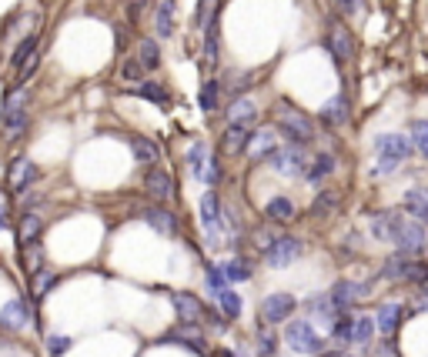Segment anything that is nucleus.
<instances>
[{"instance_id":"nucleus-1","label":"nucleus","mask_w":428,"mask_h":357,"mask_svg":"<svg viewBox=\"0 0 428 357\" xmlns=\"http://www.w3.org/2000/svg\"><path fill=\"white\" fill-rule=\"evenodd\" d=\"M278 131L288 137V144L305 147V144L315 140V120L308 117L305 110H298V107H291L281 101V104H278Z\"/></svg>"},{"instance_id":"nucleus-2","label":"nucleus","mask_w":428,"mask_h":357,"mask_svg":"<svg viewBox=\"0 0 428 357\" xmlns=\"http://www.w3.org/2000/svg\"><path fill=\"white\" fill-rule=\"evenodd\" d=\"M392 244H395V251H398V254H408V257H418V254H425V251H428L425 224L412 221V217H401V210H395Z\"/></svg>"},{"instance_id":"nucleus-3","label":"nucleus","mask_w":428,"mask_h":357,"mask_svg":"<svg viewBox=\"0 0 428 357\" xmlns=\"http://www.w3.org/2000/svg\"><path fill=\"white\" fill-rule=\"evenodd\" d=\"M382 277L392 284H422L428 281V264L418 261V257H408V254H388L382 264Z\"/></svg>"},{"instance_id":"nucleus-4","label":"nucleus","mask_w":428,"mask_h":357,"mask_svg":"<svg viewBox=\"0 0 428 357\" xmlns=\"http://www.w3.org/2000/svg\"><path fill=\"white\" fill-rule=\"evenodd\" d=\"M0 131L7 140H17V137L27 131V90L17 87L14 94H7L3 101V114H0Z\"/></svg>"},{"instance_id":"nucleus-5","label":"nucleus","mask_w":428,"mask_h":357,"mask_svg":"<svg viewBox=\"0 0 428 357\" xmlns=\"http://www.w3.org/2000/svg\"><path fill=\"white\" fill-rule=\"evenodd\" d=\"M285 344H288L294 354H321L324 341L318 337V330L311 321H291L285 328Z\"/></svg>"},{"instance_id":"nucleus-6","label":"nucleus","mask_w":428,"mask_h":357,"mask_svg":"<svg viewBox=\"0 0 428 357\" xmlns=\"http://www.w3.org/2000/svg\"><path fill=\"white\" fill-rule=\"evenodd\" d=\"M268 167L285 174V177H301L308 174V157L305 147H294V144H285V147H275L268 154Z\"/></svg>"},{"instance_id":"nucleus-7","label":"nucleus","mask_w":428,"mask_h":357,"mask_svg":"<svg viewBox=\"0 0 428 357\" xmlns=\"http://www.w3.org/2000/svg\"><path fill=\"white\" fill-rule=\"evenodd\" d=\"M201 227L211 240V247H217L221 244V227H224V207H221V197H217L214 187L201 197Z\"/></svg>"},{"instance_id":"nucleus-8","label":"nucleus","mask_w":428,"mask_h":357,"mask_svg":"<svg viewBox=\"0 0 428 357\" xmlns=\"http://www.w3.org/2000/svg\"><path fill=\"white\" fill-rule=\"evenodd\" d=\"M375 154H378L382 161H392V164H405L415 154V144H412V137L382 134V137H375Z\"/></svg>"},{"instance_id":"nucleus-9","label":"nucleus","mask_w":428,"mask_h":357,"mask_svg":"<svg viewBox=\"0 0 428 357\" xmlns=\"http://www.w3.org/2000/svg\"><path fill=\"white\" fill-rule=\"evenodd\" d=\"M294 307H298V300L294 294H268V298L261 300V321L271 328V324H285L294 317Z\"/></svg>"},{"instance_id":"nucleus-10","label":"nucleus","mask_w":428,"mask_h":357,"mask_svg":"<svg viewBox=\"0 0 428 357\" xmlns=\"http://www.w3.org/2000/svg\"><path fill=\"white\" fill-rule=\"evenodd\" d=\"M368 294H371V281L358 284V281H338L331 291H328V298H331V304H335L338 314H348V307L352 304H358V300H365Z\"/></svg>"},{"instance_id":"nucleus-11","label":"nucleus","mask_w":428,"mask_h":357,"mask_svg":"<svg viewBox=\"0 0 428 357\" xmlns=\"http://www.w3.org/2000/svg\"><path fill=\"white\" fill-rule=\"evenodd\" d=\"M301 251H305V244L298 238H291V234H281V238H275V244L268 247V264L271 268H288L291 261H298L301 257Z\"/></svg>"},{"instance_id":"nucleus-12","label":"nucleus","mask_w":428,"mask_h":357,"mask_svg":"<svg viewBox=\"0 0 428 357\" xmlns=\"http://www.w3.org/2000/svg\"><path fill=\"white\" fill-rule=\"evenodd\" d=\"M144 191L151 201L157 204H168L171 197H174V177H171L164 167H151L148 174H144Z\"/></svg>"},{"instance_id":"nucleus-13","label":"nucleus","mask_w":428,"mask_h":357,"mask_svg":"<svg viewBox=\"0 0 428 357\" xmlns=\"http://www.w3.org/2000/svg\"><path fill=\"white\" fill-rule=\"evenodd\" d=\"M31 324V307H27V300L24 298H14L3 304V311H0V328L3 330H24Z\"/></svg>"},{"instance_id":"nucleus-14","label":"nucleus","mask_w":428,"mask_h":357,"mask_svg":"<svg viewBox=\"0 0 428 357\" xmlns=\"http://www.w3.org/2000/svg\"><path fill=\"white\" fill-rule=\"evenodd\" d=\"M328 50H331V57H335L338 64H345V60L352 57V50H355L352 30L345 27V24H338V20L328 27Z\"/></svg>"},{"instance_id":"nucleus-15","label":"nucleus","mask_w":428,"mask_h":357,"mask_svg":"<svg viewBox=\"0 0 428 357\" xmlns=\"http://www.w3.org/2000/svg\"><path fill=\"white\" fill-rule=\"evenodd\" d=\"M174 311H178V317H181V324H187V328H198L201 321H204V307H201V300L194 298V294H174Z\"/></svg>"},{"instance_id":"nucleus-16","label":"nucleus","mask_w":428,"mask_h":357,"mask_svg":"<svg viewBox=\"0 0 428 357\" xmlns=\"http://www.w3.org/2000/svg\"><path fill=\"white\" fill-rule=\"evenodd\" d=\"M37 177H41V170H37V164H34L31 157H17L14 164H10V187L17 194H24Z\"/></svg>"},{"instance_id":"nucleus-17","label":"nucleus","mask_w":428,"mask_h":357,"mask_svg":"<svg viewBox=\"0 0 428 357\" xmlns=\"http://www.w3.org/2000/svg\"><path fill=\"white\" fill-rule=\"evenodd\" d=\"M401 321H405V307H401V304H378L375 328L382 330L385 337H395V330L401 328Z\"/></svg>"},{"instance_id":"nucleus-18","label":"nucleus","mask_w":428,"mask_h":357,"mask_svg":"<svg viewBox=\"0 0 428 357\" xmlns=\"http://www.w3.org/2000/svg\"><path fill=\"white\" fill-rule=\"evenodd\" d=\"M401 210L418 224H428V187H412L401 197Z\"/></svg>"},{"instance_id":"nucleus-19","label":"nucleus","mask_w":428,"mask_h":357,"mask_svg":"<svg viewBox=\"0 0 428 357\" xmlns=\"http://www.w3.org/2000/svg\"><path fill=\"white\" fill-rule=\"evenodd\" d=\"M164 341H168V344H181V347H191V351H194V354H201V357L211 354V351H208V341H204L194 328H187V324H181L178 330L164 334Z\"/></svg>"},{"instance_id":"nucleus-20","label":"nucleus","mask_w":428,"mask_h":357,"mask_svg":"<svg viewBox=\"0 0 428 357\" xmlns=\"http://www.w3.org/2000/svg\"><path fill=\"white\" fill-rule=\"evenodd\" d=\"M348 117H352V110H348V97H345V94H335L331 101H324V104H321V120H324V124H331V127L348 124Z\"/></svg>"},{"instance_id":"nucleus-21","label":"nucleus","mask_w":428,"mask_h":357,"mask_svg":"<svg viewBox=\"0 0 428 357\" xmlns=\"http://www.w3.org/2000/svg\"><path fill=\"white\" fill-rule=\"evenodd\" d=\"M264 217L275 224H288L298 217V207H294V201L291 197H285V194H278V197H271L268 204H264Z\"/></svg>"},{"instance_id":"nucleus-22","label":"nucleus","mask_w":428,"mask_h":357,"mask_svg":"<svg viewBox=\"0 0 428 357\" xmlns=\"http://www.w3.org/2000/svg\"><path fill=\"white\" fill-rule=\"evenodd\" d=\"M131 154H134V161L144 164L148 170L157 167V161H161V147L154 144L151 137H131Z\"/></svg>"},{"instance_id":"nucleus-23","label":"nucleus","mask_w":428,"mask_h":357,"mask_svg":"<svg viewBox=\"0 0 428 357\" xmlns=\"http://www.w3.org/2000/svg\"><path fill=\"white\" fill-rule=\"evenodd\" d=\"M141 217H144V221L151 224L154 231H161V234H178V217H174V214H171L168 207H161V204H154V207H148L144 210V214H141Z\"/></svg>"},{"instance_id":"nucleus-24","label":"nucleus","mask_w":428,"mask_h":357,"mask_svg":"<svg viewBox=\"0 0 428 357\" xmlns=\"http://www.w3.org/2000/svg\"><path fill=\"white\" fill-rule=\"evenodd\" d=\"M251 127L248 124H231L228 131H224V140H221V147L228 150V154H241V150H248V144H251Z\"/></svg>"},{"instance_id":"nucleus-25","label":"nucleus","mask_w":428,"mask_h":357,"mask_svg":"<svg viewBox=\"0 0 428 357\" xmlns=\"http://www.w3.org/2000/svg\"><path fill=\"white\" fill-rule=\"evenodd\" d=\"M278 147V140H275V131H255L251 134V144H248V157L251 161H268V154Z\"/></svg>"},{"instance_id":"nucleus-26","label":"nucleus","mask_w":428,"mask_h":357,"mask_svg":"<svg viewBox=\"0 0 428 357\" xmlns=\"http://www.w3.org/2000/svg\"><path fill=\"white\" fill-rule=\"evenodd\" d=\"M392 227H395V210H375L371 221H368L371 238L382 240V244H392Z\"/></svg>"},{"instance_id":"nucleus-27","label":"nucleus","mask_w":428,"mask_h":357,"mask_svg":"<svg viewBox=\"0 0 428 357\" xmlns=\"http://www.w3.org/2000/svg\"><path fill=\"white\" fill-rule=\"evenodd\" d=\"M335 167H338V161H335V154H328V150H321L318 157L308 164V180L311 184H321L324 177H331L335 174Z\"/></svg>"},{"instance_id":"nucleus-28","label":"nucleus","mask_w":428,"mask_h":357,"mask_svg":"<svg viewBox=\"0 0 428 357\" xmlns=\"http://www.w3.org/2000/svg\"><path fill=\"white\" fill-rule=\"evenodd\" d=\"M217 307H221V314L228 317V321H238L241 317V311H245V300H241V294L238 291H231V287H224L221 294H217Z\"/></svg>"},{"instance_id":"nucleus-29","label":"nucleus","mask_w":428,"mask_h":357,"mask_svg":"<svg viewBox=\"0 0 428 357\" xmlns=\"http://www.w3.org/2000/svg\"><path fill=\"white\" fill-rule=\"evenodd\" d=\"M308 314L311 317H321L324 324H335V317H338V311H335V304H331V298L328 294H315V298H308Z\"/></svg>"},{"instance_id":"nucleus-30","label":"nucleus","mask_w":428,"mask_h":357,"mask_svg":"<svg viewBox=\"0 0 428 357\" xmlns=\"http://www.w3.org/2000/svg\"><path fill=\"white\" fill-rule=\"evenodd\" d=\"M41 231H44V221H41V214H34V210H27L24 217H20V247L24 244H34V240H41Z\"/></svg>"},{"instance_id":"nucleus-31","label":"nucleus","mask_w":428,"mask_h":357,"mask_svg":"<svg viewBox=\"0 0 428 357\" xmlns=\"http://www.w3.org/2000/svg\"><path fill=\"white\" fill-rule=\"evenodd\" d=\"M134 94H138V97H144V101H151V104H157V107H171L168 87H161L157 80H144V84H138V87H134Z\"/></svg>"},{"instance_id":"nucleus-32","label":"nucleus","mask_w":428,"mask_h":357,"mask_svg":"<svg viewBox=\"0 0 428 357\" xmlns=\"http://www.w3.org/2000/svg\"><path fill=\"white\" fill-rule=\"evenodd\" d=\"M224 274H228V284H245L255 277V264L248 261V257H231L228 264H224Z\"/></svg>"},{"instance_id":"nucleus-33","label":"nucleus","mask_w":428,"mask_h":357,"mask_svg":"<svg viewBox=\"0 0 428 357\" xmlns=\"http://www.w3.org/2000/svg\"><path fill=\"white\" fill-rule=\"evenodd\" d=\"M20 257H24V268H27V274H41L44 270V247H41V240H34V244H24L20 247Z\"/></svg>"},{"instance_id":"nucleus-34","label":"nucleus","mask_w":428,"mask_h":357,"mask_svg":"<svg viewBox=\"0 0 428 357\" xmlns=\"http://www.w3.org/2000/svg\"><path fill=\"white\" fill-rule=\"evenodd\" d=\"M255 351L258 357H275L278 354V334L268 324H261L258 334H255Z\"/></svg>"},{"instance_id":"nucleus-35","label":"nucleus","mask_w":428,"mask_h":357,"mask_svg":"<svg viewBox=\"0 0 428 357\" xmlns=\"http://www.w3.org/2000/svg\"><path fill=\"white\" fill-rule=\"evenodd\" d=\"M338 207V191H318L315 194V204H311V217H331Z\"/></svg>"},{"instance_id":"nucleus-36","label":"nucleus","mask_w":428,"mask_h":357,"mask_svg":"<svg viewBox=\"0 0 428 357\" xmlns=\"http://www.w3.org/2000/svg\"><path fill=\"white\" fill-rule=\"evenodd\" d=\"M138 60L144 71H154L157 64H161V47H157V41H151V37H144L138 44Z\"/></svg>"},{"instance_id":"nucleus-37","label":"nucleus","mask_w":428,"mask_h":357,"mask_svg":"<svg viewBox=\"0 0 428 357\" xmlns=\"http://www.w3.org/2000/svg\"><path fill=\"white\" fill-rule=\"evenodd\" d=\"M154 24H157V34H161V37H171V34H174V0H161Z\"/></svg>"},{"instance_id":"nucleus-38","label":"nucleus","mask_w":428,"mask_h":357,"mask_svg":"<svg viewBox=\"0 0 428 357\" xmlns=\"http://www.w3.org/2000/svg\"><path fill=\"white\" fill-rule=\"evenodd\" d=\"M228 117H231V124H248V127H251V120L258 117V107L251 104V101H234L228 110Z\"/></svg>"},{"instance_id":"nucleus-39","label":"nucleus","mask_w":428,"mask_h":357,"mask_svg":"<svg viewBox=\"0 0 428 357\" xmlns=\"http://www.w3.org/2000/svg\"><path fill=\"white\" fill-rule=\"evenodd\" d=\"M375 317H355V330H352V344H371V337H375Z\"/></svg>"},{"instance_id":"nucleus-40","label":"nucleus","mask_w":428,"mask_h":357,"mask_svg":"<svg viewBox=\"0 0 428 357\" xmlns=\"http://www.w3.org/2000/svg\"><path fill=\"white\" fill-rule=\"evenodd\" d=\"M204 284H208V291H211L214 298L228 287V274H224V264H208V274H204Z\"/></svg>"},{"instance_id":"nucleus-41","label":"nucleus","mask_w":428,"mask_h":357,"mask_svg":"<svg viewBox=\"0 0 428 357\" xmlns=\"http://www.w3.org/2000/svg\"><path fill=\"white\" fill-rule=\"evenodd\" d=\"M352 330H355V314H338L335 324H331V334H335V341L341 344H352Z\"/></svg>"},{"instance_id":"nucleus-42","label":"nucleus","mask_w":428,"mask_h":357,"mask_svg":"<svg viewBox=\"0 0 428 357\" xmlns=\"http://www.w3.org/2000/svg\"><path fill=\"white\" fill-rule=\"evenodd\" d=\"M217 97H221V84L217 80H204V87H201V110L214 114L217 110Z\"/></svg>"},{"instance_id":"nucleus-43","label":"nucleus","mask_w":428,"mask_h":357,"mask_svg":"<svg viewBox=\"0 0 428 357\" xmlns=\"http://www.w3.org/2000/svg\"><path fill=\"white\" fill-rule=\"evenodd\" d=\"M204 34V64H217V20H208Z\"/></svg>"},{"instance_id":"nucleus-44","label":"nucleus","mask_w":428,"mask_h":357,"mask_svg":"<svg viewBox=\"0 0 428 357\" xmlns=\"http://www.w3.org/2000/svg\"><path fill=\"white\" fill-rule=\"evenodd\" d=\"M204 161H208V147H204V144H191V147H187V164H191V174H194V177H201V170H204Z\"/></svg>"},{"instance_id":"nucleus-45","label":"nucleus","mask_w":428,"mask_h":357,"mask_svg":"<svg viewBox=\"0 0 428 357\" xmlns=\"http://www.w3.org/2000/svg\"><path fill=\"white\" fill-rule=\"evenodd\" d=\"M54 284H57V274H54V270H41V274L34 277V298L37 300L47 298V294L54 291Z\"/></svg>"},{"instance_id":"nucleus-46","label":"nucleus","mask_w":428,"mask_h":357,"mask_svg":"<svg viewBox=\"0 0 428 357\" xmlns=\"http://www.w3.org/2000/svg\"><path fill=\"white\" fill-rule=\"evenodd\" d=\"M412 144L428 157V120H415L412 124Z\"/></svg>"},{"instance_id":"nucleus-47","label":"nucleus","mask_w":428,"mask_h":357,"mask_svg":"<svg viewBox=\"0 0 428 357\" xmlns=\"http://www.w3.org/2000/svg\"><path fill=\"white\" fill-rule=\"evenodd\" d=\"M67 351H71V337L67 334H50L47 337V354L50 357H64Z\"/></svg>"},{"instance_id":"nucleus-48","label":"nucleus","mask_w":428,"mask_h":357,"mask_svg":"<svg viewBox=\"0 0 428 357\" xmlns=\"http://www.w3.org/2000/svg\"><path fill=\"white\" fill-rule=\"evenodd\" d=\"M198 180H204L208 187H217V184H221V164H217L214 157H208V161H204V170H201V177H198Z\"/></svg>"},{"instance_id":"nucleus-49","label":"nucleus","mask_w":428,"mask_h":357,"mask_svg":"<svg viewBox=\"0 0 428 357\" xmlns=\"http://www.w3.org/2000/svg\"><path fill=\"white\" fill-rule=\"evenodd\" d=\"M204 321H208V328L214 330V334H224L228 330V317L217 311H204Z\"/></svg>"},{"instance_id":"nucleus-50","label":"nucleus","mask_w":428,"mask_h":357,"mask_svg":"<svg viewBox=\"0 0 428 357\" xmlns=\"http://www.w3.org/2000/svg\"><path fill=\"white\" fill-rule=\"evenodd\" d=\"M338 3V10L345 17H358V14H365V0H335Z\"/></svg>"},{"instance_id":"nucleus-51","label":"nucleus","mask_w":428,"mask_h":357,"mask_svg":"<svg viewBox=\"0 0 428 357\" xmlns=\"http://www.w3.org/2000/svg\"><path fill=\"white\" fill-rule=\"evenodd\" d=\"M141 71H144V67H141V60H124V67H121V74H124V80H141Z\"/></svg>"},{"instance_id":"nucleus-52","label":"nucleus","mask_w":428,"mask_h":357,"mask_svg":"<svg viewBox=\"0 0 428 357\" xmlns=\"http://www.w3.org/2000/svg\"><path fill=\"white\" fill-rule=\"evenodd\" d=\"M318 357H352V354H348V351H338V347H335V351H321Z\"/></svg>"},{"instance_id":"nucleus-53","label":"nucleus","mask_w":428,"mask_h":357,"mask_svg":"<svg viewBox=\"0 0 428 357\" xmlns=\"http://www.w3.org/2000/svg\"><path fill=\"white\" fill-rule=\"evenodd\" d=\"M0 231H10V217H7V210L0 207Z\"/></svg>"},{"instance_id":"nucleus-54","label":"nucleus","mask_w":428,"mask_h":357,"mask_svg":"<svg viewBox=\"0 0 428 357\" xmlns=\"http://www.w3.org/2000/svg\"><path fill=\"white\" fill-rule=\"evenodd\" d=\"M418 287H422V294H425V298H428V281H422V284H418Z\"/></svg>"},{"instance_id":"nucleus-55","label":"nucleus","mask_w":428,"mask_h":357,"mask_svg":"<svg viewBox=\"0 0 428 357\" xmlns=\"http://www.w3.org/2000/svg\"><path fill=\"white\" fill-rule=\"evenodd\" d=\"M217 357H234V351H221V354H217Z\"/></svg>"}]
</instances>
